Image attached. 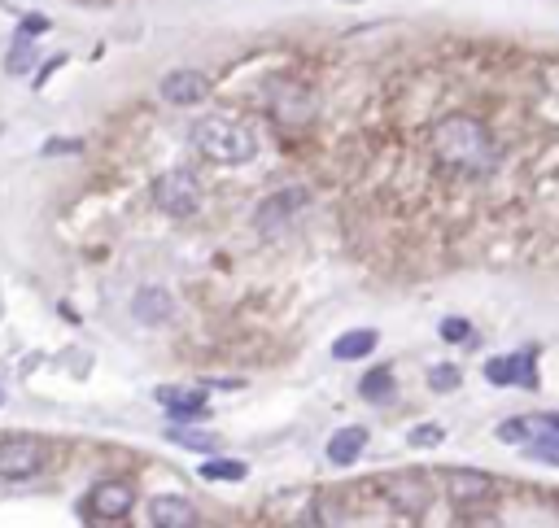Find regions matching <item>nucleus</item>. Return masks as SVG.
Wrapping results in <instances>:
<instances>
[{
	"instance_id": "412c9836",
	"label": "nucleus",
	"mask_w": 559,
	"mask_h": 528,
	"mask_svg": "<svg viewBox=\"0 0 559 528\" xmlns=\"http://www.w3.org/2000/svg\"><path fill=\"white\" fill-rule=\"evenodd\" d=\"M428 389H437V393L459 389V371L455 367H433V371H428Z\"/></svg>"
},
{
	"instance_id": "7ed1b4c3",
	"label": "nucleus",
	"mask_w": 559,
	"mask_h": 528,
	"mask_svg": "<svg viewBox=\"0 0 559 528\" xmlns=\"http://www.w3.org/2000/svg\"><path fill=\"white\" fill-rule=\"evenodd\" d=\"M53 463V446L40 437H9L0 441V476L5 480H31Z\"/></svg>"
},
{
	"instance_id": "4be33fe9",
	"label": "nucleus",
	"mask_w": 559,
	"mask_h": 528,
	"mask_svg": "<svg viewBox=\"0 0 559 528\" xmlns=\"http://www.w3.org/2000/svg\"><path fill=\"white\" fill-rule=\"evenodd\" d=\"M525 454H529V459H542V463H555V467H559V437H551V441H533V446H525Z\"/></svg>"
},
{
	"instance_id": "6ab92c4d",
	"label": "nucleus",
	"mask_w": 559,
	"mask_h": 528,
	"mask_svg": "<svg viewBox=\"0 0 559 528\" xmlns=\"http://www.w3.org/2000/svg\"><path fill=\"white\" fill-rule=\"evenodd\" d=\"M442 441H446V428L442 424H415L411 437H407V446L428 450V446H442Z\"/></svg>"
},
{
	"instance_id": "423d86ee",
	"label": "nucleus",
	"mask_w": 559,
	"mask_h": 528,
	"mask_svg": "<svg viewBox=\"0 0 559 528\" xmlns=\"http://www.w3.org/2000/svg\"><path fill=\"white\" fill-rule=\"evenodd\" d=\"M442 489H446V498L455 502L459 511H481V507H490L494 494H498L494 476H485V472H463V467H455V472L442 476Z\"/></svg>"
},
{
	"instance_id": "2eb2a0df",
	"label": "nucleus",
	"mask_w": 559,
	"mask_h": 528,
	"mask_svg": "<svg viewBox=\"0 0 559 528\" xmlns=\"http://www.w3.org/2000/svg\"><path fill=\"white\" fill-rule=\"evenodd\" d=\"M363 446H367V428H359V424L337 428V432L328 437V459L337 463V467H350V463H359Z\"/></svg>"
},
{
	"instance_id": "f257e3e1",
	"label": "nucleus",
	"mask_w": 559,
	"mask_h": 528,
	"mask_svg": "<svg viewBox=\"0 0 559 528\" xmlns=\"http://www.w3.org/2000/svg\"><path fill=\"white\" fill-rule=\"evenodd\" d=\"M559 206V66L533 57L424 62L385 88L363 127L354 206L398 219L446 258L477 245L542 240L533 206Z\"/></svg>"
},
{
	"instance_id": "f8f14e48",
	"label": "nucleus",
	"mask_w": 559,
	"mask_h": 528,
	"mask_svg": "<svg viewBox=\"0 0 559 528\" xmlns=\"http://www.w3.org/2000/svg\"><path fill=\"white\" fill-rule=\"evenodd\" d=\"M302 201H306V192L302 188H284L276 192V197H267L263 201V210H258V232H280V223L289 219L293 210H302Z\"/></svg>"
},
{
	"instance_id": "0eeeda50",
	"label": "nucleus",
	"mask_w": 559,
	"mask_h": 528,
	"mask_svg": "<svg viewBox=\"0 0 559 528\" xmlns=\"http://www.w3.org/2000/svg\"><path fill=\"white\" fill-rule=\"evenodd\" d=\"M136 502V489L127 485V480H101V485H92V494L83 498V515L88 520H123L127 511H132Z\"/></svg>"
},
{
	"instance_id": "f3484780",
	"label": "nucleus",
	"mask_w": 559,
	"mask_h": 528,
	"mask_svg": "<svg viewBox=\"0 0 559 528\" xmlns=\"http://www.w3.org/2000/svg\"><path fill=\"white\" fill-rule=\"evenodd\" d=\"M359 393H363L367 402H385L389 393H394V371H389V367H372V371L363 376Z\"/></svg>"
},
{
	"instance_id": "dca6fc26",
	"label": "nucleus",
	"mask_w": 559,
	"mask_h": 528,
	"mask_svg": "<svg viewBox=\"0 0 559 528\" xmlns=\"http://www.w3.org/2000/svg\"><path fill=\"white\" fill-rule=\"evenodd\" d=\"M376 341H380V336L372 328H354V332H346V336H337V341H332V358H341V363L367 358L376 350Z\"/></svg>"
},
{
	"instance_id": "5701e85b",
	"label": "nucleus",
	"mask_w": 559,
	"mask_h": 528,
	"mask_svg": "<svg viewBox=\"0 0 559 528\" xmlns=\"http://www.w3.org/2000/svg\"><path fill=\"white\" fill-rule=\"evenodd\" d=\"M442 336H446V341H455V345H463V341H472V323L468 319H446Z\"/></svg>"
},
{
	"instance_id": "9d476101",
	"label": "nucleus",
	"mask_w": 559,
	"mask_h": 528,
	"mask_svg": "<svg viewBox=\"0 0 559 528\" xmlns=\"http://www.w3.org/2000/svg\"><path fill=\"white\" fill-rule=\"evenodd\" d=\"M158 406H166L175 419H206V389H184V384H162L158 393Z\"/></svg>"
},
{
	"instance_id": "bb28decb",
	"label": "nucleus",
	"mask_w": 559,
	"mask_h": 528,
	"mask_svg": "<svg viewBox=\"0 0 559 528\" xmlns=\"http://www.w3.org/2000/svg\"><path fill=\"white\" fill-rule=\"evenodd\" d=\"M0 406H5V393H0Z\"/></svg>"
},
{
	"instance_id": "aec40b11",
	"label": "nucleus",
	"mask_w": 559,
	"mask_h": 528,
	"mask_svg": "<svg viewBox=\"0 0 559 528\" xmlns=\"http://www.w3.org/2000/svg\"><path fill=\"white\" fill-rule=\"evenodd\" d=\"M171 441H180L184 450H214L219 446L210 432H197V428H171Z\"/></svg>"
},
{
	"instance_id": "ddd939ff",
	"label": "nucleus",
	"mask_w": 559,
	"mask_h": 528,
	"mask_svg": "<svg viewBox=\"0 0 559 528\" xmlns=\"http://www.w3.org/2000/svg\"><path fill=\"white\" fill-rule=\"evenodd\" d=\"M385 498L394 502L402 515H424V507H428V489L415 476H389L385 480Z\"/></svg>"
},
{
	"instance_id": "1a4fd4ad",
	"label": "nucleus",
	"mask_w": 559,
	"mask_h": 528,
	"mask_svg": "<svg viewBox=\"0 0 559 528\" xmlns=\"http://www.w3.org/2000/svg\"><path fill=\"white\" fill-rule=\"evenodd\" d=\"M210 96V79L201 70H171L162 79V101L171 105H201Z\"/></svg>"
},
{
	"instance_id": "4468645a",
	"label": "nucleus",
	"mask_w": 559,
	"mask_h": 528,
	"mask_svg": "<svg viewBox=\"0 0 559 528\" xmlns=\"http://www.w3.org/2000/svg\"><path fill=\"white\" fill-rule=\"evenodd\" d=\"M171 293L166 288H140V293L132 297V315L136 323H145V328H158V323L171 319Z\"/></svg>"
},
{
	"instance_id": "393cba45",
	"label": "nucleus",
	"mask_w": 559,
	"mask_h": 528,
	"mask_svg": "<svg viewBox=\"0 0 559 528\" xmlns=\"http://www.w3.org/2000/svg\"><path fill=\"white\" fill-rule=\"evenodd\" d=\"M44 31H49V18H44V14H27V18H22V35H27V40H35V35H44Z\"/></svg>"
},
{
	"instance_id": "9b49d317",
	"label": "nucleus",
	"mask_w": 559,
	"mask_h": 528,
	"mask_svg": "<svg viewBox=\"0 0 559 528\" xmlns=\"http://www.w3.org/2000/svg\"><path fill=\"white\" fill-rule=\"evenodd\" d=\"M149 524L153 528H197L201 524V515H197V507L188 498H153L149 502Z\"/></svg>"
},
{
	"instance_id": "6e6552de",
	"label": "nucleus",
	"mask_w": 559,
	"mask_h": 528,
	"mask_svg": "<svg viewBox=\"0 0 559 528\" xmlns=\"http://www.w3.org/2000/svg\"><path fill=\"white\" fill-rule=\"evenodd\" d=\"M485 380L507 389V384H520V389H538V354H507V358H490L485 363Z\"/></svg>"
},
{
	"instance_id": "39448f33",
	"label": "nucleus",
	"mask_w": 559,
	"mask_h": 528,
	"mask_svg": "<svg viewBox=\"0 0 559 528\" xmlns=\"http://www.w3.org/2000/svg\"><path fill=\"white\" fill-rule=\"evenodd\" d=\"M153 201L158 210H166L171 219H188L201 206V184L193 171H166L158 184H153Z\"/></svg>"
},
{
	"instance_id": "a211bd4d",
	"label": "nucleus",
	"mask_w": 559,
	"mask_h": 528,
	"mask_svg": "<svg viewBox=\"0 0 559 528\" xmlns=\"http://www.w3.org/2000/svg\"><path fill=\"white\" fill-rule=\"evenodd\" d=\"M249 467L236 463V459H214V463H201V480H245Z\"/></svg>"
},
{
	"instance_id": "b1692460",
	"label": "nucleus",
	"mask_w": 559,
	"mask_h": 528,
	"mask_svg": "<svg viewBox=\"0 0 559 528\" xmlns=\"http://www.w3.org/2000/svg\"><path fill=\"white\" fill-rule=\"evenodd\" d=\"M27 70H31V48L14 44V53H9V75H27Z\"/></svg>"
},
{
	"instance_id": "20e7f679",
	"label": "nucleus",
	"mask_w": 559,
	"mask_h": 528,
	"mask_svg": "<svg viewBox=\"0 0 559 528\" xmlns=\"http://www.w3.org/2000/svg\"><path fill=\"white\" fill-rule=\"evenodd\" d=\"M267 105H271V114L280 118L284 127H306L315 118V92L306 88V83H297V79H276L267 88Z\"/></svg>"
},
{
	"instance_id": "a878e982",
	"label": "nucleus",
	"mask_w": 559,
	"mask_h": 528,
	"mask_svg": "<svg viewBox=\"0 0 559 528\" xmlns=\"http://www.w3.org/2000/svg\"><path fill=\"white\" fill-rule=\"evenodd\" d=\"M79 149V140H49V144H44V153H49V158H53V153H75Z\"/></svg>"
},
{
	"instance_id": "f03ea898",
	"label": "nucleus",
	"mask_w": 559,
	"mask_h": 528,
	"mask_svg": "<svg viewBox=\"0 0 559 528\" xmlns=\"http://www.w3.org/2000/svg\"><path fill=\"white\" fill-rule=\"evenodd\" d=\"M193 144L210 162H223V166H241L258 153L254 131H245L241 123H228V118H201V123H193Z\"/></svg>"
}]
</instances>
